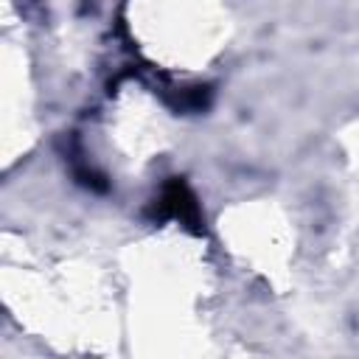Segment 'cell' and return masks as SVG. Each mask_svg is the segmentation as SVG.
<instances>
[{
	"label": "cell",
	"mask_w": 359,
	"mask_h": 359,
	"mask_svg": "<svg viewBox=\"0 0 359 359\" xmlns=\"http://www.w3.org/2000/svg\"><path fill=\"white\" fill-rule=\"evenodd\" d=\"M160 210L163 216H171V219H180L182 224L194 227L199 224V208H196V199L194 194L185 188V182L174 180L163 188V196H160Z\"/></svg>",
	"instance_id": "cell-1"
}]
</instances>
